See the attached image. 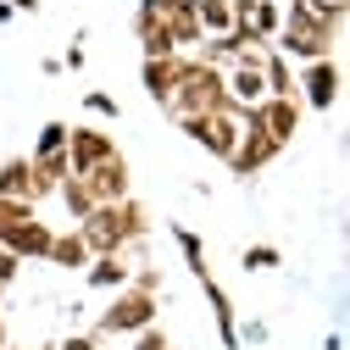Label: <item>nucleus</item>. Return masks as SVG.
<instances>
[{"instance_id": "4", "label": "nucleus", "mask_w": 350, "mask_h": 350, "mask_svg": "<svg viewBox=\"0 0 350 350\" xmlns=\"http://www.w3.org/2000/svg\"><path fill=\"white\" fill-rule=\"evenodd\" d=\"M156 323V295L150 289H134V284H128V289H117L111 295V306H106V312L95 317V339H134L139 328H150Z\"/></svg>"}, {"instance_id": "11", "label": "nucleus", "mask_w": 350, "mask_h": 350, "mask_svg": "<svg viewBox=\"0 0 350 350\" xmlns=\"http://www.w3.org/2000/svg\"><path fill=\"white\" fill-rule=\"evenodd\" d=\"M117 145H111V134L106 128H78V122H67V167H72V178H83L95 161H106Z\"/></svg>"}, {"instance_id": "18", "label": "nucleus", "mask_w": 350, "mask_h": 350, "mask_svg": "<svg viewBox=\"0 0 350 350\" xmlns=\"http://www.w3.org/2000/svg\"><path fill=\"white\" fill-rule=\"evenodd\" d=\"M261 83H267V95H295V67L273 45H267V56H261Z\"/></svg>"}, {"instance_id": "3", "label": "nucleus", "mask_w": 350, "mask_h": 350, "mask_svg": "<svg viewBox=\"0 0 350 350\" xmlns=\"http://www.w3.org/2000/svg\"><path fill=\"white\" fill-rule=\"evenodd\" d=\"M228 106V90H223V67H206L200 56H184V72L167 95V111L172 122L178 117H206V111H223Z\"/></svg>"}, {"instance_id": "16", "label": "nucleus", "mask_w": 350, "mask_h": 350, "mask_svg": "<svg viewBox=\"0 0 350 350\" xmlns=\"http://www.w3.org/2000/svg\"><path fill=\"white\" fill-rule=\"evenodd\" d=\"M200 289H206V306H211V317H217V334H223V345L239 350V323H234V300H228V289L217 284L211 273L200 278Z\"/></svg>"}, {"instance_id": "35", "label": "nucleus", "mask_w": 350, "mask_h": 350, "mask_svg": "<svg viewBox=\"0 0 350 350\" xmlns=\"http://www.w3.org/2000/svg\"><path fill=\"white\" fill-rule=\"evenodd\" d=\"M323 350H345V334H328V339H323Z\"/></svg>"}, {"instance_id": "10", "label": "nucleus", "mask_w": 350, "mask_h": 350, "mask_svg": "<svg viewBox=\"0 0 350 350\" xmlns=\"http://www.w3.org/2000/svg\"><path fill=\"white\" fill-rule=\"evenodd\" d=\"M273 156H278V145H273V139H267V134H261V128L239 111V145H234V156H228L234 178H250V172H261Z\"/></svg>"}, {"instance_id": "25", "label": "nucleus", "mask_w": 350, "mask_h": 350, "mask_svg": "<svg viewBox=\"0 0 350 350\" xmlns=\"http://www.w3.org/2000/svg\"><path fill=\"white\" fill-rule=\"evenodd\" d=\"M245 23H250V28L273 45V39H278V28H284V6H273V0H256V12H250Z\"/></svg>"}, {"instance_id": "24", "label": "nucleus", "mask_w": 350, "mask_h": 350, "mask_svg": "<svg viewBox=\"0 0 350 350\" xmlns=\"http://www.w3.org/2000/svg\"><path fill=\"white\" fill-rule=\"evenodd\" d=\"M239 267L245 273H273V267H284V250L278 245H245L239 250Z\"/></svg>"}, {"instance_id": "6", "label": "nucleus", "mask_w": 350, "mask_h": 350, "mask_svg": "<svg viewBox=\"0 0 350 350\" xmlns=\"http://www.w3.org/2000/svg\"><path fill=\"white\" fill-rule=\"evenodd\" d=\"M339 95H345V72H339L334 56L306 62V67L295 72V100H300V106H312V111H334Z\"/></svg>"}, {"instance_id": "5", "label": "nucleus", "mask_w": 350, "mask_h": 350, "mask_svg": "<svg viewBox=\"0 0 350 350\" xmlns=\"http://www.w3.org/2000/svg\"><path fill=\"white\" fill-rule=\"evenodd\" d=\"M178 128H184V139H195V145L211 150L217 161H228L234 145H239V111H234V106L206 111V117H178Z\"/></svg>"}, {"instance_id": "34", "label": "nucleus", "mask_w": 350, "mask_h": 350, "mask_svg": "<svg viewBox=\"0 0 350 350\" xmlns=\"http://www.w3.org/2000/svg\"><path fill=\"white\" fill-rule=\"evenodd\" d=\"M0 350H12V323L0 317Z\"/></svg>"}, {"instance_id": "15", "label": "nucleus", "mask_w": 350, "mask_h": 350, "mask_svg": "<svg viewBox=\"0 0 350 350\" xmlns=\"http://www.w3.org/2000/svg\"><path fill=\"white\" fill-rule=\"evenodd\" d=\"M178 72H184V56H156V62L139 67V83H145V95H150L156 106H167V95H172V83H178Z\"/></svg>"}, {"instance_id": "20", "label": "nucleus", "mask_w": 350, "mask_h": 350, "mask_svg": "<svg viewBox=\"0 0 350 350\" xmlns=\"http://www.w3.org/2000/svg\"><path fill=\"white\" fill-rule=\"evenodd\" d=\"M195 17H200V33H206V39H217V33H228V28H234L228 0H195Z\"/></svg>"}, {"instance_id": "8", "label": "nucleus", "mask_w": 350, "mask_h": 350, "mask_svg": "<svg viewBox=\"0 0 350 350\" xmlns=\"http://www.w3.org/2000/svg\"><path fill=\"white\" fill-rule=\"evenodd\" d=\"M83 189H90V200L95 206H117V200H134V172H128V161L111 150L106 161H95L90 172L78 178Z\"/></svg>"}, {"instance_id": "36", "label": "nucleus", "mask_w": 350, "mask_h": 350, "mask_svg": "<svg viewBox=\"0 0 350 350\" xmlns=\"http://www.w3.org/2000/svg\"><path fill=\"white\" fill-rule=\"evenodd\" d=\"M273 6H284V0H273Z\"/></svg>"}, {"instance_id": "33", "label": "nucleus", "mask_w": 350, "mask_h": 350, "mask_svg": "<svg viewBox=\"0 0 350 350\" xmlns=\"http://www.w3.org/2000/svg\"><path fill=\"white\" fill-rule=\"evenodd\" d=\"M161 12H172V0H139V17H161Z\"/></svg>"}, {"instance_id": "13", "label": "nucleus", "mask_w": 350, "mask_h": 350, "mask_svg": "<svg viewBox=\"0 0 350 350\" xmlns=\"http://www.w3.org/2000/svg\"><path fill=\"white\" fill-rule=\"evenodd\" d=\"M51 239H56V228H51L45 217L33 211L28 223H23L17 234H12V245H6V250H12L17 261H45V256H51Z\"/></svg>"}, {"instance_id": "32", "label": "nucleus", "mask_w": 350, "mask_h": 350, "mask_svg": "<svg viewBox=\"0 0 350 350\" xmlns=\"http://www.w3.org/2000/svg\"><path fill=\"white\" fill-rule=\"evenodd\" d=\"M62 67H83V33L67 45V56H62Z\"/></svg>"}, {"instance_id": "22", "label": "nucleus", "mask_w": 350, "mask_h": 350, "mask_svg": "<svg viewBox=\"0 0 350 350\" xmlns=\"http://www.w3.org/2000/svg\"><path fill=\"white\" fill-rule=\"evenodd\" d=\"M56 195H62V206H67V217H72V228H78L83 217L95 211V200H90V189H83L78 178H62V184H56Z\"/></svg>"}, {"instance_id": "27", "label": "nucleus", "mask_w": 350, "mask_h": 350, "mask_svg": "<svg viewBox=\"0 0 350 350\" xmlns=\"http://www.w3.org/2000/svg\"><path fill=\"white\" fill-rule=\"evenodd\" d=\"M62 150H67V122L56 117V122L39 128V139H33V150H28V156H62Z\"/></svg>"}, {"instance_id": "26", "label": "nucleus", "mask_w": 350, "mask_h": 350, "mask_svg": "<svg viewBox=\"0 0 350 350\" xmlns=\"http://www.w3.org/2000/svg\"><path fill=\"white\" fill-rule=\"evenodd\" d=\"M39 206H28V200H0V245H12V234L28 223Z\"/></svg>"}, {"instance_id": "12", "label": "nucleus", "mask_w": 350, "mask_h": 350, "mask_svg": "<svg viewBox=\"0 0 350 350\" xmlns=\"http://www.w3.org/2000/svg\"><path fill=\"white\" fill-rule=\"evenodd\" d=\"M145 23H161L178 56H195V45L206 39V33H200V17H195V0H172V12H161V17H145Z\"/></svg>"}, {"instance_id": "21", "label": "nucleus", "mask_w": 350, "mask_h": 350, "mask_svg": "<svg viewBox=\"0 0 350 350\" xmlns=\"http://www.w3.org/2000/svg\"><path fill=\"white\" fill-rule=\"evenodd\" d=\"M0 200H28V156L0 161Z\"/></svg>"}, {"instance_id": "28", "label": "nucleus", "mask_w": 350, "mask_h": 350, "mask_svg": "<svg viewBox=\"0 0 350 350\" xmlns=\"http://www.w3.org/2000/svg\"><path fill=\"white\" fill-rule=\"evenodd\" d=\"M83 111H95V117H122V106H117L106 90H90V95H83Z\"/></svg>"}, {"instance_id": "7", "label": "nucleus", "mask_w": 350, "mask_h": 350, "mask_svg": "<svg viewBox=\"0 0 350 350\" xmlns=\"http://www.w3.org/2000/svg\"><path fill=\"white\" fill-rule=\"evenodd\" d=\"M261 56H267V51H245V56H234V62L223 67V90H228V106H234V111H250V106L267 100V83H261Z\"/></svg>"}, {"instance_id": "29", "label": "nucleus", "mask_w": 350, "mask_h": 350, "mask_svg": "<svg viewBox=\"0 0 350 350\" xmlns=\"http://www.w3.org/2000/svg\"><path fill=\"white\" fill-rule=\"evenodd\" d=\"M134 350H172V339L150 323V328H139V334H134Z\"/></svg>"}, {"instance_id": "9", "label": "nucleus", "mask_w": 350, "mask_h": 350, "mask_svg": "<svg viewBox=\"0 0 350 350\" xmlns=\"http://www.w3.org/2000/svg\"><path fill=\"white\" fill-rule=\"evenodd\" d=\"M245 117H250L261 134H267V139L284 150V145L295 139V128H300V100H295V95H267L261 106H250Z\"/></svg>"}, {"instance_id": "37", "label": "nucleus", "mask_w": 350, "mask_h": 350, "mask_svg": "<svg viewBox=\"0 0 350 350\" xmlns=\"http://www.w3.org/2000/svg\"><path fill=\"white\" fill-rule=\"evenodd\" d=\"M0 300H6V289H0Z\"/></svg>"}, {"instance_id": "1", "label": "nucleus", "mask_w": 350, "mask_h": 350, "mask_svg": "<svg viewBox=\"0 0 350 350\" xmlns=\"http://www.w3.org/2000/svg\"><path fill=\"white\" fill-rule=\"evenodd\" d=\"M83 245H90V256H128L134 261L145 234H150V211L139 200H117V206H95L90 217L78 223Z\"/></svg>"}, {"instance_id": "14", "label": "nucleus", "mask_w": 350, "mask_h": 350, "mask_svg": "<svg viewBox=\"0 0 350 350\" xmlns=\"http://www.w3.org/2000/svg\"><path fill=\"white\" fill-rule=\"evenodd\" d=\"M83 284L117 295V289L134 284V261H128V256H90V267H83Z\"/></svg>"}, {"instance_id": "31", "label": "nucleus", "mask_w": 350, "mask_h": 350, "mask_svg": "<svg viewBox=\"0 0 350 350\" xmlns=\"http://www.w3.org/2000/svg\"><path fill=\"white\" fill-rule=\"evenodd\" d=\"M56 350H100V339H95V334H72V339H62Z\"/></svg>"}, {"instance_id": "17", "label": "nucleus", "mask_w": 350, "mask_h": 350, "mask_svg": "<svg viewBox=\"0 0 350 350\" xmlns=\"http://www.w3.org/2000/svg\"><path fill=\"white\" fill-rule=\"evenodd\" d=\"M51 267H62V273H83V267H90V245H83V234L78 228H62L56 239H51Z\"/></svg>"}, {"instance_id": "23", "label": "nucleus", "mask_w": 350, "mask_h": 350, "mask_svg": "<svg viewBox=\"0 0 350 350\" xmlns=\"http://www.w3.org/2000/svg\"><path fill=\"white\" fill-rule=\"evenodd\" d=\"M134 28H139L145 62H156V56H178V51H172V39H167V28H161V23H145V17H134Z\"/></svg>"}, {"instance_id": "30", "label": "nucleus", "mask_w": 350, "mask_h": 350, "mask_svg": "<svg viewBox=\"0 0 350 350\" xmlns=\"http://www.w3.org/2000/svg\"><path fill=\"white\" fill-rule=\"evenodd\" d=\"M17 267H23V261H17L6 245H0V289H12V284H17Z\"/></svg>"}, {"instance_id": "2", "label": "nucleus", "mask_w": 350, "mask_h": 350, "mask_svg": "<svg viewBox=\"0 0 350 350\" xmlns=\"http://www.w3.org/2000/svg\"><path fill=\"white\" fill-rule=\"evenodd\" d=\"M334 39H339V33L317 17V0H284V28H278V39H273V51H278V56L323 62Z\"/></svg>"}, {"instance_id": "19", "label": "nucleus", "mask_w": 350, "mask_h": 350, "mask_svg": "<svg viewBox=\"0 0 350 350\" xmlns=\"http://www.w3.org/2000/svg\"><path fill=\"white\" fill-rule=\"evenodd\" d=\"M172 239H178V250H184V261H189V273L206 278V273H211V267H206V239H200L189 223H172Z\"/></svg>"}]
</instances>
